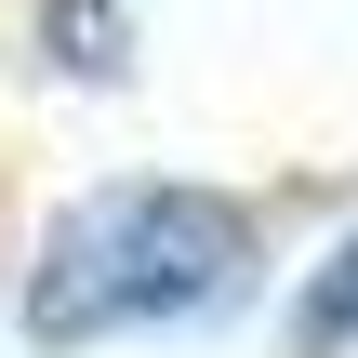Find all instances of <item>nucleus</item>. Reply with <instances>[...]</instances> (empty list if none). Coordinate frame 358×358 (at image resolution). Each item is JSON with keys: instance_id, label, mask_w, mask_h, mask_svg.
I'll list each match as a JSON object with an SVG mask.
<instances>
[{"instance_id": "nucleus-2", "label": "nucleus", "mask_w": 358, "mask_h": 358, "mask_svg": "<svg viewBox=\"0 0 358 358\" xmlns=\"http://www.w3.org/2000/svg\"><path fill=\"white\" fill-rule=\"evenodd\" d=\"M40 53L80 66V80H120L133 66V0H40Z\"/></svg>"}, {"instance_id": "nucleus-3", "label": "nucleus", "mask_w": 358, "mask_h": 358, "mask_svg": "<svg viewBox=\"0 0 358 358\" xmlns=\"http://www.w3.org/2000/svg\"><path fill=\"white\" fill-rule=\"evenodd\" d=\"M358 345V239H332V266L292 292V358H345Z\"/></svg>"}, {"instance_id": "nucleus-1", "label": "nucleus", "mask_w": 358, "mask_h": 358, "mask_svg": "<svg viewBox=\"0 0 358 358\" xmlns=\"http://www.w3.org/2000/svg\"><path fill=\"white\" fill-rule=\"evenodd\" d=\"M252 279V213L213 186H93L40 266H27V332L40 345H106V332H173L239 306Z\"/></svg>"}]
</instances>
